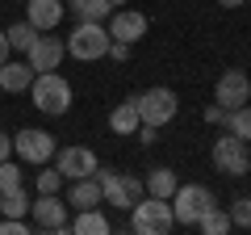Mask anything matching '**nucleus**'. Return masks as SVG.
Returning a JSON list of instances; mask_svg holds the SVG:
<instances>
[{
    "label": "nucleus",
    "instance_id": "1",
    "mask_svg": "<svg viewBox=\"0 0 251 235\" xmlns=\"http://www.w3.org/2000/svg\"><path fill=\"white\" fill-rule=\"evenodd\" d=\"M29 97H34L38 114L63 118L67 109H72V84H67V76H59V72H38L34 84H29Z\"/></svg>",
    "mask_w": 251,
    "mask_h": 235
},
{
    "label": "nucleus",
    "instance_id": "2",
    "mask_svg": "<svg viewBox=\"0 0 251 235\" xmlns=\"http://www.w3.org/2000/svg\"><path fill=\"white\" fill-rule=\"evenodd\" d=\"M109 26L105 21H75V29L67 34V55L72 59H80V63H97V59H105L109 55Z\"/></svg>",
    "mask_w": 251,
    "mask_h": 235
},
{
    "label": "nucleus",
    "instance_id": "3",
    "mask_svg": "<svg viewBox=\"0 0 251 235\" xmlns=\"http://www.w3.org/2000/svg\"><path fill=\"white\" fill-rule=\"evenodd\" d=\"M97 181H100V193H105L109 210H130L143 202L147 185L138 181L134 172H113V168H97Z\"/></svg>",
    "mask_w": 251,
    "mask_h": 235
},
{
    "label": "nucleus",
    "instance_id": "4",
    "mask_svg": "<svg viewBox=\"0 0 251 235\" xmlns=\"http://www.w3.org/2000/svg\"><path fill=\"white\" fill-rule=\"evenodd\" d=\"M172 227H176V214H172L168 198H151V193H147L138 206H130V231H138V235H168Z\"/></svg>",
    "mask_w": 251,
    "mask_h": 235
},
{
    "label": "nucleus",
    "instance_id": "5",
    "mask_svg": "<svg viewBox=\"0 0 251 235\" xmlns=\"http://www.w3.org/2000/svg\"><path fill=\"white\" fill-rule=\"evenodd\" d=\"M172 214H176V223L180 227H197V218L205 214L209 206H218V198H214V189L209 185H176V193H172Z\"/></svg>",
    "mask_w": 251,
    "mask_h": 235
},
{
    "label": "nucleus",
    "instance_id": "6",
    "mask_svg": "<svg viewBox=\"0 0 251 235\" xmlns=\"http://www.w3.org/2000/svg\"><path fill=\"white\" fill-rule=\"evenodd\" d=\"M138 97V118H143L147 126H168V122H176V114H180V101H176V92L172 88H163V84H155V88H147V92H134Z\"/></svg>",
    "mask_w": 251,
    "mask_h": 235
},
{
    "label": "nucleus",
    "instance_id": "7",
    "mask_svg": "<svg viewBox=\"0 0 251 235\" xmlns=\"http://www.w3.org/2000/svg\"><path fill=\"white\" fill-rule=\"evenodd\" d=\"M13 151H17V160H25V164H50L54 160V151H59V143H54V135L50 130H38V126H25V130H17L13 135Z\"/></svg>",
    "mask_w": 251,
    "mask_h": 235
},
{
    "label": "nucleus",
    "instance_id": "8",
    "mask_svg": "<svg viewBox=\"0 0 251 235\" xmlns=\"http://www.w3.org/2000/svg\"><path fill=\"white\" fill-rule=\"evenodd\" d=\"M209 160H214V168L222 172V176H243V172L251 168L247 143H243V139H234L230 130H226L222 139H214V147H209Z\"/></svg>",
    "mask_w": 251,
    "mask_h": 235
},
{
    "label": "nucleus",
    "instance_id": "9",
    "mask_svg": "<svg viewBox=\"0 0 251 235\" xmlns=\"http://www.w3.org/2000/svg\"><path fill=\"white\" fill-rule=\"evenodd\" d=\"M29 223L34 231H67V198L38 193V202H29Z\"/></svg>",
    "mask_w": 251,
    "mask_h": 235
},
{
    "label": "nucleus",
    "instance_id": "10",
    "mask_svg": "<svg viewBox=\"0 0 251 235\" xmlns=\"http://www.w3.org/2000/svg\"><path fill=\"white\" fill-rule=\"evenodd\" d=\"M50 164L63 172V181H80V176H92V172L100 168V160H97L92 147H59Z\"/></svg>",
    "mask_w": 251,
    "mask_h": 235
},
{
    "label": "nucleus",
    "instance_id": "11",
    "mask_svg": "<svg viewBox=\"0 0 251 235\" xmlns=\"http://www.w3.org/2000/svg\"><path fill=\"white\" fill-rule=\"evenodd\" d=\"M214 101H218L222 109H239V105H247V101H251V76L243 72V67L222 72V76H218V84H214Z\"/></svg>",
    "mask_w": 251,
    "mask_h": 235
},
{
    "label": "nucleus",
    "instance_id": "12",
    "mask_svg": "<svg viewBox=\"0 0 251 235\" xmlns=\"http://www.w3.org/2000/svg\"><path fill=\"white\" fill-rule=\"evenodd\" d=\"M147 29H151V21H147V13L138 9H113L109 13V38H117V42H143Z\"/></svg>",
    "mask_w": 251,
    "mask_h": 235
},
{
    "label": "nucleus",
    "instance_id": "13",
    "mask_svg": "<svg viewBox=\"0 0 251 235\" xmlns=\"http://www.w3.org/2000/svg\"><path fill=\"white\" fill-rule=\"evenodd\" d=\"M63 55H67L63 38H46V34H38V38H34V46L25 51V63L34 67V72H59Z\"/></svg>",
    "mask_w": 251,
    "mask_h": 235
},
{
    "label": "nucleus",
    "instance_id": "14",
    "mask_svg": "<svg viewBox=\"0 0 251 235\" xmlns=\"http://www.w3.org/2000/svg\"><path fill=\"white\" fill-rule=\"evenodd\" d=\"M63 13H67L63 0H25V21L38 29V34H50V29L63 21Z\"/></svg>",
    "mask_w": 251,
    "mask_h": 235
},
{
    "label": "nucleus",
    "instance_id": "15",
    "mask_svg": "<svg viewBox=\"0 0 251 235\" xmlns=\"http://www.w3.org/2000/svg\"><path fill=\"white\" fill-rule=\"evenodd\" d=\"M100 202H105V193H100L97 172H92V176H80V181H67V206L88 210V206H100Z\"/></svg>",
    "mask_w": 251,
    "mask_h": 235
},
{
    "label": "nucleus",
    "instance_id": "16",
    "mask_svg": "<svg viewBox=\"0 0 251 235\" xmlns=\"http://www.w3.org/2000/svg\"><path fill=\"white\" fill-rule=\"evenodd\" d=\"M34 76L38 72L25 63V59H9V63L0 67V88H4V92H29Z\"/></svg>",
    "mask_w": 251,
    "mask_h": 235
},
{
    "label": "nucleus",
    "instance_id": "17",
    "mask_svg": "<svg viewBox=\"0 0 251 235\" xmlns=\"http://www.w3.org/2000/svg\"><path fill=\"white\" fill-rule=\"evenodd\" d=\"M138 122H143V118H138V97H126L122 105L109 114V130H113V135H134Z\"/></svg>",
    "mask_w": 251,
    "mask_h": 235
},
{
    "label": "nucleus",
    "instance_id": "18",
    "mask_svg": "<svg viewBox=\"0 0 251 235\" xmlns=\"http://www.w3.org/2000/svg\"><path fill=\"white\" fill-rule=\"evenodd\" d=\"M67 231H75V235H109V218L100 214V206H88V210H75V218L67 223Z\"/></svg>",
    "mask_w": 251,
    "mask_h": 235
},
{
    "label": "nucleus",
    "instance_id": "19",
    "mask_svg": "<svg viewBox=\"0 0 251 235\" xmlns=\"http://www.w3.org/2000/svg\"><path fill=\"white\" fill-rule=\"evenodd\" d=\"M222 126L230 130L234 139L251 143V101H247V105H239V109H226V122H222Z\"/></svg>",
    "mask_w": 251,
    "mask_h": 235
},
{
    "label": "nucleus",
    "instance_id": "20",
    "mask_svg": "<svg viewBox=\"0 0 251 235\" xmlns=\"http://www.w3.org/2000/svg\"><path fill=\"white\" fill-rule=\"evenodd\" d=\"M147 193L151 198H172L176 193V172L172 168H151L147 172Z\"/></svg>",
    "mask_w": 251,
    "mask_h": 235
},
{
    "label": "nucleus",
    "instance_id": "21",
    "mask_svg": "<svg viewBox=\"0 0 251 235\" xmlns=\"http://www.w3.org/2000/svg\"><path fill=\"white\" fill-rule=\"evenodd\" d=\"M72 4V13H75V21H105L109 17V0H67Z\"/></svg>",
    "mask_w": 251,
    "mask_h": 235
},
{
    "label": "nucleus",
    "instance_id": "22",
    "mask_svg": "<svg viewBox=\"0 0 251 235\" xmlns=\"http://www.w3.org/2000/svg\"><path fill=\"white\" fill-rule=\"evenodd\" d=\"M25 214H29V198H25V189L0 193V218H25Z\"/></svg>",
    "mask_w": 251,
    "mask_h": 235
},
{
    "label": "nucleus",
    "instance_id": "23",
    "mask_svg": "<svg viewBox=\"0 0 251 235\" xmlns=\"http://www.w3.org/2000/svg\"><path fill=\"white\" fill-rule=\"evenodd\" d=\"M4 38H9V51H21V55H25L29 46H34L38 29L29 26V21H17V26H9V29H4Z\"/></svg>",
    "mask_w": 251,
    "mask_h": 235
},
{
    "label": "nucleus",
    "instance_id": "24",
    "mask_svg": "<svg viewBox=\"0 0 251 235\" xmlns=\"http://www.w3.org/2000/svg\"><path fill=\"white\" fill-rule=\"evenodd\" d=\"M197 227H201L205 235H226V231H230V214H226L222 206H209L205 214L197 218Z\"/></svg>",
    "mask_w": 251,
    "mask_h": 235
},
{
    "label": "nucleus",
    "instance_id": "25",
    "mask_svg": "<svg viewBox=\"0 0 251 235\" xmlns=\"http://www.w3.org/2000/svg\"><path fill=\"white\" fill-rule=\"evenodd\" d=\"M63 185H67V181H63V172L54 168V164H50V168L42 164V172H38V193H63Z\"/></svg>",
    "mask_w": 251,
    "mask_h": 235
},
{
    "label": "nucleus",
    "instance_id": "26",
    "mask_svg": "<svg viewBox=\"0 0 251 235\" xmlns=\"http://www.w3.org/2000/svg\"><path fill=\"white\" fill-rule=\"evenodd\" d=\"M9 189H21V164L0 160V193H9Z\"/></svg>",
    "mask_w": 251,
    "mask_h": 235
},
{
    "label": "nucleus",
    "instance_id": "27",
    "mask_svg": "<svg viewBox=\"0 0 251 235\" xmlns=\"http://www.w3.org/2000/svg\"><path fill=\"white\" fill-rule=\"evenodd\" d=\"M226 214H230V227H251V198H234Z\"/></svg>",
    "mask_w": 251,
    "mask_h": 235
},
{
    "label": "nucleus",
    "instance_id": "28",
    "mask_svg": "<svg viewBox=\"0 0 251 235\" xmlns=\"http://www.w3.org/2000/svg\"><path fill=\"white\" fill-rule=\"evenodd\" d=\"M34 223L29 218H0V235H29Z\"/></svg>",
    "mask_w": 251,
    "mask_h": 235
},
{
    "label": "nucleus",
    "instance_id": "29",
    "mask_svg": "<svg viewBox=\"0 0 251 235\" xmlns=\"http://www.w3.org/2000/svg\"><path fill=\"white\" fill-rule=\"evenodd\" d=\"M109 59H113V63H126V59H130V42H109Z\"/></svg>",
    "mask_w": 251,
    "mask_h": 235
},
{
    "label": "nucleus",
    "instance_id": "30",
    "mask_svg": "<svg viewBox=\"0 0 251 235\" xmlns=\"http://www.w3.org/2000/svg\"><path fill=\"white\" fill-rule=\"evenodd\" d=\"M201 118H205L209 126H222V122H226V109H222V105L214 101V105H205V114H201Z\"/></svg>",
    "mask_w": 251,
    "mask_h": 235
},
{
    "label": "nucleus",
    "instance_id": "31",
    "mask_svg": "<svg viewBox=\"0 0 251 235\" xmlns=\"http://www.w3.org/2000/svg\"><path fill=\"white\" fill-rule=\"evenodd\" d=\"M9 155H13V139L0 130V160H9Z\"/></svg>",
    "mask_w": 251,
    "mask_h": 235
},
{
    "label": "nucleus",
    "instance_id": "32",
    "mask_svg": "<svg viewBox=\"0 0 251 235\" xmlns=\"http://www.w3.org/2000/svg\"><path fill=\"white\" fill-rule=\"evenodd\" d=\"M9 63V38H4V29H0V67Z\"/></svg>",
    "mask_w": 251,
    "mask_h": 235
},
{
    "label": "nucleus",
    "instance_id": "33",
    "mask_svg": "<svg viewBox=\"0 0 251 235\" xmlns=\"http://www.w3.org/2000/svg\"><path fill=\"white\" fill-rule=\"evenodd\" d=\"M218 4H222V9H243L247 0H218Z\"/></svg>",
    "mask_w": 251,
    "mask_h": 235
},
{
    "label": "nucleus",
    "instance_id": "34",
    "mask_svg": "<svg viewBox=\"0 0 251 235\" xmlns=\"http://www.w3.org/2000/svg\"><path fill=\"white\" fill-rule=\"evenodd\" d=\"M109 4H113V9H122V4H130V0H109Z\"/></svg>",
    "mask_w": 251,
    "mask_h": 235
},
{
    "label": "nucleus",
    "instance_id": "35",
    "mask_svg": "<svg viewBox=\"0 0 251 235\" xmlns=\"http://www.w3.org/2000/svg\"><path fill=\"white\" fill-rule=\"evenodd\" d=\"M17 4H25V0H17Z\"/></svg>",
    "mask_w": 251,
    "mask_h": 235
},
{
    "label": "nucleus",
    "instance_id": "36",
    "mask_svg": "<svg viewBox=\"0 0 251 235\" xmlns=\"http://www.w3.org/2000/svg\"><path fill=\"white\" fill-rule=\"evenodd\" d=\"M247 4H251V0H247Z\"/></svg>",
    "mask_w": 251,
    "mask_h": 235
},
{
    "label": "nucleus",
    "instance_id": "37",
    "mask_svg": "<svg viewBox=\"0 0 251 235\" xmlns=\"http://www.w3.org/2000/svg\"><path fill=\"white\" fill-rule=\"evenodd\" d=\"M247 172H251V168H247Z\"/></svg>",
    "mask_w": 251,
    "mask_h": 235
}]
</instances>
